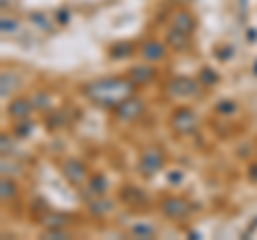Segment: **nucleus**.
<instances>
[{
    "mask_svg": "<svg viewBox=\"0 0 257 240\" xmlns=\"http://www.w3.org/2000/svg\"><path fill=\"white\" fill-rule=\"evenodd\" d=\"M167 178H170L172 185H176V182H182V174H180V172H172L170 176H167Z\"/></svg>",
    "mask_w": 257,
    "mask_h": 240,
    "instance_id": "30",
    "label": "nucleus"
},
{
    "mask_svg": "<svg viewBox=\"0 0 257 240\" xmlns=\"http://www.w3.org/2000/svg\"><path fill=\"white\" fill-rule=\"evenodd\" d=\"M0 28H3L5 35H13V33H18L20 22L13 20V18H3V22H0Z\"/></svg>",
    "mask_w": 257,
    "mask_h": 240,
    "instance_id": "23",
    "label": "nucleus"
},
{
    "mask_svg": "<svg viewBox=\"0 0 257 240\" xmlns=\"http://www.w3.org/2000/svg\"><path fill=\"white\" fill-rule=\"evenodd\" d=\"M165 45L161 43V41H157V39H150V41H146L142 45V50H140V54H142V58L144 60H148V62H159V60H163L165 58Z\"/></svg>",
    "mask_w": 257,
    "mask_h": 240,
    "instance_id": "9",
    "label": "nucleus"
},
{
    "mask_svg": "<svg viewBox=\"0 0 257 240\" xmlns=\"http://www.w3.org/2000/svg\"><path fill=\"white\" fill-rule=\"evenodd\" d=\"M167 45H170L172 50H176V52L189 50V47H191V35L182 33V30L170 28V33H167Z\"/></svg>",
    "mask_w": 257,
    "mask_h": 240,
    "instance_id": "12",
    "label": "nucleus"
},
{
    "mask_svg": "<svg viewBox=\"0 0 257 240\" xmlns=\"http://www.w3.org/2000/svg\"><path fill=\"white\" fill-rule=\"evenodd\" d=\"M0 195H3V202H9L18 195V187H15V182L11 178H3V187H0Z\"/></svg>",
    "mask_w": 257,
    "mask_h": 240,
    "instance_id": "19",
    "label": "nucleus"
},
{
    "mask_svg": "<svg viewBox=\"0 0 257 240\" xmlns=\"http://www.w3.org/2000/svg\"><path fill=\"white\" fill-rule=\"evenodd\" d=\"M41 238H69V231H64L62 227H47V231Z\"/></svg>",
    "mask_w": 257,
    "mask_h": 240,
    "instance_id": "26",
    "label": "nucleus"
},
{
    "mask_svg": "<svg viewBox=\"0 0 257 240\" xmlns=\"http://www.w3.org/2000/svg\"><path fill=\"white\" fill-rule=\"evenodd\" d=\"M248 178H251L253 182H257V163H253L251 167H248Z\"/></svg>",
    "mask_w": 257,
    "mask_h": 240,
    "instance_id": "31",
    "label": "nucleus"
},
{
    "mask_svg": "<svg viewBox=\"0 0 257 240\" xmlns=\"http://www.w3.org/2000/svg\"><path fill=\"white\" fill-rule=\"evenodd\" d=\"M120 199L126 202V204H131V206H144L148 202L146 193H144L140 187H135V185H128V187H124L122 191H120Z\"/></svg>",
    "mask_w": 257,
    "mask_h": 240,
    "instance_id": "13",
    "label": "nucleus"
},
{
    "mask_svg": "<svg viewBox=\"0 0 257 240\" xmlns=\"http://www.w3.org/2000/svg\"><path fill=\"white\" fill-rule=\"evenodd\" d=\"M88 210H90V214H94V217H105V214H109L111 210H114V202L111 199H105V197H94L90 204H88Z\"/></svg>",
    "mask_w": 257,
    "mask_h": 240,
    "instance_id": "15",
    "label": "nucleus"
},
{
    "mask_svg": "<svg viewBox=\"0 0 257 240\" xmlns=\"http://www.w3.org/2000/svg\"><path fill=\"white\" fill-rule=\"evenodd\" d=\"M15 82H18V77H15L13 73H3V86H0V92H3V97H5V99L13 92Z\"/></svg>",
    "mask_w": 257,
    "mask_h": 240,
    "instance_id": "21",
    "label": "nucleus"
},
{
    "mask_svg": "<svg viewBox=\"0 0 257 240\" xmlns=\"http://www.w3.org/2000/svg\"><path fill=\"white\" fill-rule=\"evenodd\" d=\"M32 105H35L37 109H45V107H50V97L43 92H37L35 97H32Z\"/></svg>",
    "mask_w": 257,
    "mask_h": 240,
    "instance_id": "25",
    "label": "nucleus"
},
{
    "mask_svg": "<svg viewBox=\"0 0 257 240\" xmlns=\"http://www.w3.org/2000/svg\"><path fill=\"white\" fill-rule=\"evenodd\" d=\"M163 165H165V153L161 148H146L140 155L138 167H140V172L144 176H148V178L150 176H155V174H159L161 170H163Z\"/></svg>",
    "mask_w": 257,
    "mask_h": 240,
    "instance_id": "3",
    "label": "nucleus"
},
{
    "mask_svg": "<svg viewBox=\"0 0 257 240\" xmlns=\"http://www.w3.org/2000/svg\"><path fill=\"white\" fill-rule=\"evenodd\" d=\"M32 99H26V97H18V99H13L9 103V107H7V111H9V116L13 120H26L30 116V111H32Z\"/></svg>",
    "mask_w": 257,
    "mask_h": 240,
    "instance_id": "8",
    "label": "nucleus"
},
{
    "mask_svg": "<svg viewBox=\"0 0 257 240\" xmlns=\"http://www.w3.org/2000/svg\"><path fill=\"white\" fill-rule=\"evenodd\" d=\"M253 71H255V75H257V62H255V69Z\"/></svg>",
    "mask_w": 257,
    "mask_h": 240,
    "instance_id": "35",
    "label": "nucleus"
},
{
    "mask_svg": "<svg viewBox=\"0 0 257 240\" xmlns=\"http://www.w3.org/2000/svg\"><path fill=\"white\" fill-rule=\"evenodd\" d=\"M0 144H3V153L7 155V153H9V150H11V142H9V135H7V133H3V135H0Z\"/></svg>",
    "mask_w": 257,
    "mask_h": 240,
    "instance_id": "28",
    "label": "nucleus"
},
{
    "mask_svg": "<svg viewBox=\"0 0 257 240\" xmlns=\"http://www.w3.org/2000/svg\"><path fill=\"white\" fill-rule=\"evenodd\" d=\"M62 176L73 187H82L84 180L88 178V170L82 161H77V159H67V161H62Z\"/></svg>",
    "mask_w": 257,
    "mask_h": 240,
    "instance_id": "6",
    "label": "nucleus"
},
{
    "mask_svg": "<svg viewBox=\"0 0 257 240\" xmlns=\"http://www.w3.org/2000/svg\"><path fill=\"white\" fill-rule=\"evenodd\" d=\"M146 111V105H144V101L138 99V97H128L126 101H122L118 107H114V114L118 120H124V123H128V120H138L142 118V114Z\"/></svg>",
    "mask_w": 257,
    "mask_h": 240,
    "instance_id": "5",
    "label": "nucleus"
},
{
    "mask_svg": "<svg viewBox=\"0 0 257 240\" xmlns=\"http://www.w3.org/2000/svg\"><path fill=\"white\" fill-rule=\"evenodd\" d=\"M197 82L202 86H206V88H210V86H214L216 82H219V75H216L214 69L204 67L202 71H199V75H197Z\"/></svg>",
    "mask_w": 257,
    "mask_h": 240,
    "instance_id": "18",
    "label": "nucleus"
},
{
    "mask_svg": "<svg viewBox=\"0 0 257 240\" xmlns=\"http://www.w3.org/2000/svg\"><path fill=\"white\" fill-rule=\"evenodd\" d=\"M32 131V123L30 120H18V127L13 129V133L18 135V138H28Z\"/></svg>",
    "mask_w": 257,
    "mask_h": 240,
    "instance_id": "24",
    "label": "nucleus"
},
{
    "mask_svg": "<svg viewBox=\"0 0 257 240\" xmlns=\"http://www.w3.org/2000/svg\"><path fill=\"white\" fill-rule=\"evenodd\" d=\"M135 88H138V84L128 75L126 77H103V79H96V82L86 84L84 94L92 103H96V105L114 109L128 97H133Z\"/></svg>",
    "mask_w": 257,
    "mask_h": 240,
    "instance_id": "1",
    "label": "nucleus"
},
{
    "mask_svg": "<svg viewBox=\"0 0 257 240\" xmlns=\"http://www.w3.org/2000/svg\"><path fill=\"white\" fill-rule=\"evenodd\" d=\"M170 125H172V129L174 133H178V135H189L197 129V125H199V116L193 111L191 107H178L172 114L170 118Z\"/></svg>",
    "mask_w": 257,
    "mask_h": 240,
    "instance_id": "2",
    "label": "nucleus"
},
{
    "mask_svg": "<svg viewBox=\"0 0 257 240\" xmlns=\"http://www.w3.org/2000/svg\"><path fill=\"white\" fill-rule=\"evenodd\" d=\"M107 189H109V182L107 178L103 174H94L90 180H88V193H90L92 197H101V195H105L107 193Z\"/></svg>",
    "mask_w": 257,
    "mask_h": 240,
    "instance_id": "14",
    "label": "nucleus"
},
{
    "mask_svg": "<svg viewBox=\"0 0 257 240\" xmlns=\"http://www.w3.org/2000/svg\"><path fill=\"white\" fill-rule=\"evenodd\" d=\"M161 212H163V217H167V219L180 221V219H187L193 212V206L184 197H165L163 202H161Z\"/></svg>",
    "mask_w": 257,
    "mask_h": 240,
    "instance_id": "4",
    "label": "nucleus"
},
{
    "mask_svg": "<svg viewBox=\"0 0 257 240\" xmlns=\"http://www.w3.org/2000/svg\"><path fill=\"white\" fill-rule=\"evenodd\" d=\"M246 39H251V41H255V39H257V30H246Z\"/></svg>",
    "mask_w": 257,
    "mask_h": 240,
    "instance_id": "32",
    "label": "nucleus"
},
{
    "mask_svg": "<svg viewBox=\"0 0 257 240\" xmlns=\"http://www.w3.org/2000/svg\"><path fill=\"white\" fill-rule=\"evenodd\" d=\"M214 111H216V114H221V116H231L236 111V103L231 99H221L219 103H216Z\"/></svg>",
    "mask_w": 257,
    "mask_h": 240,
    "instance_id": "20",
    "label": "nucleus"
},
{
    "mask_svg": "<svg viewBox=\"0 0 257 240\" xmlns=\"http://www.w3.org/2000/svg\"><path fill=\"white\" fill-rule=\"evenodd\" d=\"M128 77H131L138 86H144V84H150L152 79L157 77V69L150 67V65H135V67L128 69Z\"/></svg>",
    "mask_w": 257,
    "mask_h": 240,
    "instance_id": "10",
    "label": "nucleus"
},
{
    "mask_svg": "<svg viewBox=\"0 0 257 240\" xmlns=\"http://www.w3.org/2000/svg\"><path fill=\"white\" fill-rule=\"evenodd\" d=\"M56 20H58L60 24H67V22L71 20V13H69L67 9H62V11H58V13H56Z\"/></svg>",
    "mask_w": 257,
    "mask_h": 240,
    "instance_id": "29",
    "label": "nucleus"
},
{
    "mask_svg": "<svg viewBox=\"0 0 257 240\" xmlns=\"http://www.w3.org/2000/svg\"><path fill=\"white\" fill-rule=\"evenodd\" d=\"M172 28L193 35V30H195V18H193L189 11H184V9L182 11H176L172 15Z\"/></svg>",
    "mask_w": 257,
    "mask_h": 240,
    "instance_id": "11",
    "label": "nucleus"
},
{
    "mask_svg": "<svg viewBox=\"0 0 257 240\" xmlns=\"http://www.w3.org/2000/svg\"><path fill=\"white\" fill-rule=\"evenodd\" d=\"M30 22L35 24L37 28H41V30H43V28H50V24H47V18H45L43 13H32V15H30Z\"/></svg>",
    "mask_w": 257,
    "mask_h": 240,
    "instance_id": "27",
    "label": "nucleus"
},
{
    "mask_svg": "<svg viewBox=\"0 0 257 240\" xmlns=\"http://www.w3.org/2000/svg\"><path fill=\"white\" fill-rule=\"evenodd\" d=\"M176 3H191V0H176Z\"/></svg>",
    "mask_w": 257,
    "mask_h": 240,
    "instance_id": "34",
    "label": "nucleus"
},
{
    "mask_svg": "<svg viewBox=\"0 0 257 240\" xmlns=\"http://www.w3.org/2000/svg\"><path fill=\"white\" fill-rule=\"evenodd\" d=\"M133 54V43H128V41H122V43H116V45H111V50H109V56L114 60H122V58H128V56Z\"/></svg>",
    "mask_w": 257,
    "mask_h": 240,
    "instance_id": "16",
    "label": "nucleus"
},
{
    "mask_svg": "<svg viewBox=\"0 0 257 240\" xmlns=\"http://www.w3.org/2000/svg\"><path fill=\"white\" fill-rule=\"evenodd\" d=\"M240 7H242V9H244V7H246V0H240Z\"/></svg>",
    "mask_w": 257,
    "mask_h": 240,
    "instance_id": "33",
    "label": "nucleus"
},
{
    "mask_svg": "<svg viewBox=\"0 0 257 240\" xmlns=\"http://www.w3.org/2000/svg\"><path fill=\"white\" fill-rule=\"evenodd\" d=\"M199 82L197 79H191V77H174L167 82L165 90L167 94H172V97H191V94H195Z\"/></svg>",
    "mask_w": 257,
    "mask_h": 240,
    "instance_id": "7",
    "label": "nucleus"
},
{
    "mask_svg": "<svg viewBox=\"0 0 257 240\" xmlns=\"http://www.w3.org/2000/svg\"><path fill=\"white\" fill-rule=\"evenodd\" d=\"M128 236L131 238H155V227L150 223H138L128 229Z\"/></svg>",
    "mask_w": 257,
    "mask_h": 240,
    "instance_id": "17",
    "label": "nucleus"
},
{
    "mask_svg": "<svg viewBox=\"0 0 257 240\" xmlns=\"http://www.w3.org/2000/svg\"><path fill=\"white\" fill-rule=\"evenodd\" d=\"M41 221L45 227H64L67 225V217H64V214H47Z\"/></svg>",
    "mask_w": 257,
    "mask_h": 240,
    "instance_id": "22",
    "label": "nucleus"
}]
</instances>
